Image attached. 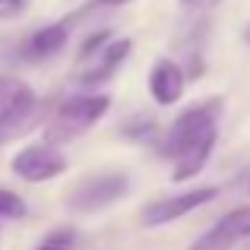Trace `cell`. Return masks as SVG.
Segmentation results:
<instances>
[{"label":"cell","mask_w":250,"mask_h":250,"mask_svg":"<svg viewBox=\"0 0 250 250\" xmlns=\"http://www.w3.org/2000/svg\"><path fill=\"white\" fill-rule=\"evenodd\" d=\"M247 196H250V174H247Z\"/></svg>","instance_id":"21"},{"label":"cell","mask_w":250,"mask_h":250,"mask_svg":"<svg viewBox=\"0 0 250 250\" xmlns=\"http://www.w3.org/2000/svg\"><path fill=\"white\" fill-rule=\"evenodd\" d=\"M215 140H219V133H215V136H206V140H200L196 146H190V149H184L181 155H174V171H171V181H174V184H187L190 177L200 174V171L206 168L212 149H215Z\"/></svg>","instance_id":"11"},{"label":"cell","mask_w":250,"mask_h":250,"mask_svg":"<svg viewBox=\"0 0 250 250\" xmlns=\"http://www.w3.org/2000/svg\"><path fill=\"white\" fill-rule=\"evenodd\" d=\"M111 108V98L108 95H73L67 98V102L57 104L54 117H51L48 130H44V143H54V146H61V143L73 140V136L85 133V130H92L98 121H102L104 114H108Z\"/></svg>","instance_id":"2"},{"label":"cell","mask_w":250,"mask_h":250,"mask_svg":"<svg viewBox=\"0 0 250 250\" xmlns=\"http://www.w3.org/2000/svg\"><path fill=\"white\" fill-rule=\"evenodd\" d=\"M222 108H225L222 98H209V102H200V104H193V108L181 111V114L171 121V127L159 136V140H155L159 155L174 159V155H181L184 149L196 146L200 140L215 136V133H219V114H222Z\"/></svg>","instance_id":"1"},{"label":"cell","mask_w":250,"mask_h":250,"mask_svg":"<svg viewBox=\"0 0 250 250\" xmlns=\"http://www.w3.org/2000/svg\"><path fill=\"white\" fill-rule=\"evenodd\" d=\"M130 51H133L130 38H108V44H102V51L95 54L98 61L83 73V85H102L104 80H111L121 70V63L130 57Z\"/></svg>","instance_id":"9"},{"label":"cell","mask_w":250,"mask_h":250,"mask_svg":"<svg viewBox=\"0 0 250 250\" xmlns=\"http://www.w3.org/2000/svg\"><path fill=\"white\" fill-rule=\"evenodd\" d=\"M13 174L25 184H44L54 181L67 171V155L54 146V143H42V146H25L13 155Z\"/></svg>","instance_id":"4"},{"label":"cell","mask_w":250,"mask_h":250,"mask_svg":"<svg viewBox=\"0 0 250 250\" xmlns=\"http://www.w3.org/2000/svg\"><path fill=\"white\" fill-rule=\"evenodd\" d=\"M70 42V22L61 19V22H51V25H42L38 32H32L29 42H25V57L32 61H44V57H54L67 48Z\"/></svg>","instance_id":"10"},{"label":"cell","mask_w":250,"mask_h":250,"mask_svg":"<svg viewBox=\"0 0 250 250\" xmlns=\"http://www.w3.org/2000/svg\"><path fill=\"white\" fill-rule=\"evenodd\" d=\"M244 42L250 44V22H247V29H244Z\"/></svg>","instance_id":"17"},{"label":"cell","mask_w":250,"mask_h":250,"mask_svg":"<svg viewBox=\"0 0 250 250\" xmlns=\"http://www.w3.org/2000/svg\"><path fill=\"white\" fill-rule=\"evenodd\" d=\"M111 38V32H98V35H89L85 38V44H83V51H80V61H85V57H92V54H98L102 51V44Z\"/></svg>","instance_id":"13"},{"label":"cell","mask_w":250,"mask_h":250,"mask_svg":"<svg viewBox=\"0 0 250 250\" xmlns=\"http://www.w3.org/2000/svg\"><path fill=\"white\" fill-rule=\"evenodd\" d=\"M19 80H13V76H0V111L6 108V104H10V98L16 95V89H19Z\"/></svg>","instance_id":"14"},{"label":"cell","mask_w":250,"mask_h":250,"mask_svg":"<svg viewBox=\"0 0 250 250\" xmlns=\"http://www.w3.org/2000/svg\"><path fill=\"white\" fill-rule=\"evenodd\" d=\"M22 215H25L22 196L0 187V222H3V219H22Z\"/></svg>","instance_id":"12"},{"label":"cell","mask_w":250,"mask_h":250,"mask_svg":"<svg viewBox=\"0 0 250 250\" xmlns=\"http://www.w3.org/2000/svg\"><path fill=\"white\" fill-rule=\"evenodd\" d=\"M181 3H200V0H181Z\"/></svg>","instance_id":"20"},{"label":"cell","mask_w":250,"mask_h":250,"mask_svg":"<svg viewBox=\"0 0 250 250\" xmlns=\"http://www.w3.org/2000/svg\"><path fill=\"white\" fill-rule=\"evenodd\" d=\"M184 89H187V76L171 57H159L149 70V95L159 108H171L181 102Z\"/></svg>","instance_id":"6"},{"label":"cell","mask_w":250,"mask_h":250,"mask_svg":"<svg viewBox=\"0 0 250 250\" xmlns=\"http://www.w3.org/2000/svg\"><path fill=\"white\" fill-rule=\"evenodd\" d=\"M130 184L133 181L127 171H102V174L83 177L67 193V206L76 212H102L130 193Z\"/></svg>","instance_id":"3"},{"label":"cell","mask_w":250,"mask_h":250,"mask_svg":"<svg viewBox=\"0 0 250 250\" xmlns=\"http://www.w3.org/2000/svg\"><path fill=\"white\" fill-rule=\"evenodd\" d=\"M35 108H38L35 89L22 83L16 89V95L10 98V104L0 111V143H6V140H13V136L22 133V130L32 124V117H35Z\"/></svg>","instance_id":"8"},{"label":"cell","mask_w":250,"mask_h":250,"mask_svg":"<svg viewBox=\"0 0 250 250\" xmlns=\"http://www.w3.org/2000/svg\"><path fill=\"white\" fill-rule=\"evenodd\" d=\"M247 234H250V222H247V228H244V238H247Z\"/></svg>","instance_id":"19"},{"label":"cell","mask_w":250,"mask_h":250,"mask_svg":"<svg viewBox=\"0 0 250 250\" xmlns=\"http://www.w3.org/2000/svg\"><path fill=\"white\" fill-rule=\"evenodd\" d=\"M3 3H6V6H13V3H19V0H0V6H3Z\"/></svg>","instance_id":"18"},{"label":"cell","mask_w":250,"mask_h":250,"mask_svg":"<svg viewBox=\"0 0 250 250\" xmlns=\"http://www.w3.org/2000/svg\"><path fill=\"white\" fill-rule=\"evenodd\" d=\"M219 196V187L215 184H206V187H193V190H184V193H174V196H162V200L149 203L143 209V225L146 228H162V225H171V222L190 215L193 209L206 206Z\"/></svg>","instance_id":"5"},{"label":"cell","mask_w":250,"mask_h":250,"mask_svg":"<svg viewBox=\"0 0 250 250\" xmlns=\"http://www.w3.org/2000/svg\"><path fill=\"white\" fill-rule=\"evenodd\" d=\"M35 250H73L70 244H51V241H44L42 247H35Z\"/></svg>","instance_id":"15"},{"label":"cell","mask_w":250,"mask_h":250,"mask_svg":"<svg viewBox=\"0 0 250 250\" xmlns=\"http://www.w3.org/2000/svg\"><path fill=\"white\" fill-rule=\"evenodd\" d=\"M250 222V206H238L228 215H222L212 228H209L203 238H196L190 250H228L238 238H244V228Z\"/></svg>","instance_id":"7"},{"label":"cell","mask_w":250,"mask_h":250,"mask_svg":"<svg viewBox=\"0 0 250 250\" xmlns=\"http://www.w3.org/2000/svg\"><path fill=\"white\" fill-rule=\"evenodd\" d=\"M98 6H121V3H130V0H95Z\"/></svg>","instance_id":"16"}]
</instances>
